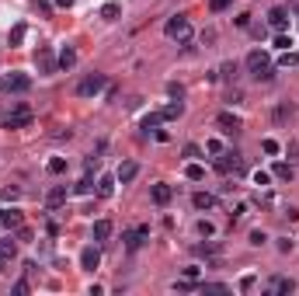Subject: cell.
Masks as SVG:
<instances>
[{
    "instance_id": "cell-11",
    "label": "cell",
    "mask_w": 299,
    "mask_h": 296,
    "mask_svg": "<svg viewBox=\"0 0 299 296\" xmlns=\"http://www.w3.org/2000/svg\"><path fill=\"white\" fill-rule=\"evenodd\" d=\"M66 195H70V188H66V185H52V188H49V195H45V202L56 209V206H63V202H66Z\"/></svg>"
},
{
    "instance_id": "cell-15",
    "label": "cell",
    "mask_w": 299,
    "mask_h": 296,
    "mask_svg": "<svg viewBox=\"0 0 299 296\" xmlns=\"http://www.w3.org/2000/svg\"><path fill=\"white\" fill-rule=\"evenodd\" d=\"M216 122L223 126V133H237V129H240V118L230 115V112H220V118H216Z\"/></svg>"
},
{
    "instance_id": "cell-7",
    "label": "cell",
    "mask_w": 299,
    "mask_h": 296,
    "mask_svg": "<svg viewBox=\"0 0 299 296\" xmlns=\"http://www.w3.org/2000/svg\"><path fill=\"white\" fill-rule=\"evenodd\" d=\"M32 126V112H28V105H18V112L4 122V129H28Z\"/></svg>"
},
{
    "instance_id": "cell-1",
    "label": "cell",
    "mask_w": 299,
    "mask_h": 296,
    "mask_svg": "<svg viewBox=\"0 0 299 296\" xmlns=\"http://www.w3.org/2000/svg\"><path fill=\"white\" fill-rule=\"evenodd\" d=\"M247 70H251V77L254 80H271L275 77V66L268 63V53H264V49L247 53Z\"/></svg>"
},
{
    "instance_id": "cell-30",
    "label": "cell",
    "mask_w": 299,
    "mask_h": 296,
    "mask_svg": "<svg viewBox=\"0 0 299 296\" xmlns=\"http://www.w3.org/2000/svg\"><path fill=\"white\" fill-rule=\"evenodd\" d=\"M73 192H80V195H91V192H94V181H91V178H84V181H77V188H73Z\"/></svg>"
},
{
    "instance_id": "cell-17",
    "label": "cell",
    "mask_w": 299,
    "mask_h": 296,
    "mask_svg": "<svg viewBox=\"0 0 299 296\" xmlns=\"http://www.w3.org/2000/svg\"><path fill=\"white\" fill-rule=\"evenodd\" d=\"M192 206H195V209H212L216 199L209 195V192H195V195H192Z\"/></svg>"
},
{
    "instance_id": "cell-46",
    "label": "cell",
    "mask_w": 299,
    "mask_h": 296,
    "mask_svg": "<svg viewBox=\"0 0 299 296\" xmlns=\"http://www.w3.org/2000/svg\"><path fill=\"white\" fill-rule=\"evenodd\" d=\"M56 7H73V0H56Z\"/></svg>"
},
{
    "instance_id": "cell-42",
    "label": "cell",
    "mask_w": 299,
    "mask_h": 296,
    "mask_svg": "<svg viewBox=\"0 0 299 296\" xmlns=\"http://www.w3.org/2000/svg\"><path fill=\"white\" fill-rule=\"evenodd\" d=\"M7 272H11V258L0 255V276H7Z\"/></svg>"
},
{
    "instance_id": "cell-18",
    "label": "cell",
    "mask_w": 299,
    "mask_h": 296,
    "mask_svg": "<svg viewBox=\"0 0 299 296\" xmlns=\"http://www.w3.org/2000/svg\"><path fill=\"white\" fill-rule=\"evenodd\" d=\"M108 237H112V219H98V223H94V240H108Z\"/></svg>"
},
{
    "instance_id": "cell-39",
    "label": "cell",
    "mask_w": 299,
    "mask_h": 296,
    "mask_svg": "<svg viewBox=\"0 0 299 296\" xmlns=\"http://www.w3.org/2000/svg\"><path fill=\"white\" fill-rule=\"evenodd\" d=\"M32 7H35L39 14H49V11H52V7H49V0H32Z\"/></svg>"
},
{
    "instance_id": "cell-40",
    "label": "cell",
    "mask_w": 299,
    "mask_h": 296,
    "mask_svg": "<svg viewBox=\"0 0 299 296\" xmlns=\"http://www.w3.org/2000/svg\"><path fill=\"white\" fill-rule=\"evenodd\" d=\"M205 150H209V154H223V143H220V139H209Z\"/></svg>"
},
{
    "instance_id": "cell-31",
    "label": "cell",
    "mask_w": 299,
    "mask_h": 296,
    "mask_svg": "<svg viewBox=\"0 0 299 296\" xmlns=\"http://www.w3.org/2000/svg\"><path fill=\"white\" fill-rule=\"evenodd\" d=\"M261 150H264L268 157H275V154H279L282 146H279V143H275V139H264V143H261Z\"/></svg>"
},
{
    "instance_id": "cell-41",
    "label": "cell",
    "mask_w": 299,
    "mask_h": 296,
    "mask_svg": "<svg viewBox=\"0 0 299 296\" xmlns=\"http://www.w3.org/2000/svg\"><path fill=\"white\" fill-rule=\"evenodd\" d=\"M247 289H254V276H243V279H240V293H247Z\"/></svg>"
},
{
    "instance_id": "cell-34",
    "label": "cell",
    "mask_w": 299,
    "mask_h": 296,
    "mask_svg": "<svg viewBox=\"0 0 299 296\" xmlns=\"http://www.w3.org/2000/svg\"><path fill=\"white\" fill-rule=\"evenodd\" d=\"M264 240H268V234H264V230H251V244H254V248H261Z\"/></svg>"
},
{
    "instance_id": "cell-44",
    "label": "cell",
    "mask_w": 299,
    "mask_h": 296,
    "mask_svg": "<svg viewBox=\"0 0 299 296\" xmlns=\"http://www.w3.org/2000/svg\"><path fill=\"white\" fill-rule=\"evenodd\" d=\"M14 293H18V296L28 293V282H24V279H21V282H14Z\"/></svg>"
},
{
    "instance_id": "cell-36",
    "label": "cell",
    "mask_w": 299,
    "mask_h": 296,
    "mask_svg": "<svg viewBox=\"0 0 299 296\" xmlns=\"http://www.w3.org/2000/svg\"><path fill=\"white\" fill-rule=\"evenodd\" d=\"M289 115H292V105H282L279 112H275V122H285Z\"/></svg>"
},
{
    "instance_id": "cell-28",
    "label": "cell",
    "mask_w": 299,
    "mask_h": 296,
    "mask_svg": "<svg viewBox=\"0 0 299 296\" xmlns=\"http://www.w3.org/2000/svg\"><path fill=\"white\" fill-rule=\"evenodd\" d=\"M0 255L14 258V255H18V244H14V240H0Z\"/></svg>"
},
{
    "instance_id": "cell-26",
    "label": "cell",
    "mask_w": 299,
    "mask_h": 296,
    "mask_svg": "<svg viewBox=\"0 0 299 296\" xmlns=\"http://www.w3.org/2000/svg\"><path fill=\"white\" fill-rule=\"evenodd\" d=\"M63 171H66V160H63V157L49 160V175H63Z\"/></svg>"
},
{
    "instance_id": "cell-14",
    "label": "cell",
    "mask_w": 299,
    "mask_h": 296,
    "mask_svg": "<svg viewBox=\"0 0 299 296\" xmlns=\"http://www.w3.org/2000/svg\"><path fill=\"white\" fill-rule=\"evenodd\" d=\"M112 192H115V178H112V175H101L98 178V195L101 199H112Z\"/></svg>"
},
{
    "instance_id": "cell-3",
    "label": "cell",
    "mask_w": 299,
    "mask_h": 296,
    "mask_svg": "<svg viewBox=\"0 0 299 296\" xmlns=\"http://www.w3.org/2000/svg\"><path fill=\"white\" fill-rule=\"evenodd\" d=\"M164 32H167V39H174V42H188L192 39V24H188L184 14H174V18L164 24Z\"/></svg>"
},
{
    "instance_id": "cell-25",
    "label": "cell",
    "mask_w": 299,
    "mask_h": 296,
    "mask_svg": "<svg viewBox=\"0 0 299 296\" xmlns=\"http://www.w3.org/2000/svg\"><path fill=\"white\" fill-rule=\"evenodd\" d=\"M202 293H230V286H223V282H202Z\"/></svg>"
},
{
    "instance_id": "cell-9",
    "label": "cell",
    "mask_w": 299,
    "mask_h": 296,
    "mask_svg": "<svg viewBox=\"0 0 299 296\" xmlns=\"http://www.w3.org/2000/svg\"><path fill=\"white\" fill-rule=\"evenodd\" d=\"M24 216H21V209H0V227H11V230H18Z\"/></svg>"
},
{
    "instance_id": "cell-16",
    "label": "cell",
    "mask_w": 299,
    "mask_h": 296,
    "mask_svg": "<svg viewBox=\"0 0 299 296\" xmlns=\"http://www.w3.org/2000/svg\"><path fill=\"white\" fill-rule=\"evenodd\" d=\"M136 175H140V164H132V160H129V164H122V167H119V181H122V185H129V181H132Z\"/></svg>"
},
{
    "instance_id": "cell-23",
    "label": "cell",
    "mask_w": 299,
    "mask_h": 296,
    "mask_svg": "<svg viewBox=\"0 0 299 296\" xmlns=\"http://www.w3.org/2000/svg\"><path fill=\"white\" fill-rule=\"evenodd\" d=\"M181 112H184V105H181V101H174V105H167V108H164L160 115H164V118H178Z\"/></svg>"
},
{
    "instance_id": "cell-33",
    "label": "cell",
    "mask_w": 299,
    "mask_h": 296,
    "mask_svg": "<svg viewBox=\"0 0 299 296\" xmlns=\"http://www.w3.org/2000/svg\"><path fill=\"white\" fill-rule=\"evenodd\" d=\"M167 94H171L174 101H181L184 98V87H181V84H167Z\"/></svg>"
},
{
    "instance_id": "cell-6",
    "label": "cell",
    "mask_w": 299,
    "mask_h": 296,
    "mask_svg": "<svg viewBox=\"0 0 299 296\" xmlns=\"http://www.w3.org/2000/svg\"><path fill=\"white\" fill-rule=\"evenodd\" d=\"M216 171L220 175H237V171H243V160H240V154H216Z\"/></svg>"
},
{
    "instance_id": "cell-12",
    "label": "cell",
    "mask_w": 299,
    "mask_h": 296,
    "mask_svg": "<svg viewBox=\"0 0 299 296\" xmlns=\"http://www.w3.org/2000/svg\"><path fill=\"white\" fill-rule=\"evenodd\" d=\"M56 59H60V70H73V66H77V53H73L70 45H63Z\"/></svg>"
},
{
    "instance_id": "cell-32",
    "label": "cell",
    "mask_w": 299,
    "mask_h": 296,
    "mask_svg": "<svg viewBox=\"0 0 299 296\" xmlns=\"http://www.w3.org/2000/svg\"><path fill=\"white\" fill-rule=\"evenodd\" d=\"M230 4H233V0H209V11H212V14H220V11H226Z\"/></svg>"
},
{
    "instance_id": "cell-45",
    "label": "cell",
    "mask_w": 299,
    "mask_h": 296,
    "mask_svg": "<svg viewBox=\"0 0 299 296\" xmlns=\"http://www.w3.org/2000/svg\"><path fill=\"white\" fill-rule=\"evenodd\" d=\"M18 240H24V244H28V240H32V230H24V227H18Z\"/></svg>"
},
{
    "instance_id": "cell-10",
    "label": "cell",
    "mask_w": 299,
    "mask_h": 296,
    "mask_svg": "<svg viewBox=\"0 0 299 296\" xmlns=\"http://www.w3.org/2000/svg\"><path fill=\"white\" fill-rule=\"evenodd\" d=\"M268 24H271V28H289V11H285V7H271V11H268Z\"/></svg>"
},
{
    "instance_id": "cell-43",
    "label": "cell",
    "mask_w": 299,
    "mask_h": 296,
    "mask_svg": "<svg viewBox=\"0 0 299 296\" xmlns=\"http://www.w3.org/2000/svg\"><path fill=\"white\" fill-rule=\"evenodd\" d=\"M199 234H205V237H212V223H205V219H202V223H199Z\"/></svg>"
},
{
    "instance_id": "cell-29",
    "label": "cell",
    "mask_w": 299,
    "mask_h": 296,
    "mask_svg": "<svg viewBox=\"0 0 299 296\" xmlns=\"http://www.w3.org/2000/svg\"><path fill=\"white\" fill-rule=\"evenodd\" d=\"M279 66H299V56L285 49V53H282V59H279Z\"/></svg>"
},
{
    "instance_id": "cell-5",
    "label": "cell",
    "mask_w": 299,
    "mask_h": 296,
    "mask_svg": "<svg viewBox=\"0 0 299 296\" xmlns=\"http://www.w3.org/2000/svg\"><path fill=\"white\" fill-rule=\"evenodd\" d=\"M56 66H60V59L52 56V49H49V45H39V53H35V70H39V73H56Z\"/></svg>"
},
{
    "instance_id": "cell-27",
    "label": "cell",
    "mask_w": 299,
    "mask_h": 296,
    "mask_svg": "<svg viewBox=\"0 0 299 296\" xmlns=\"http://www.w3.org/2000/svg\"><path fill=\"white\" fill-rule=\"evenodd\" d=\"M275 178L289 181V178H292V164H275Z\"/></svg>"
},
{
    "instance_id": "cell-8",
    "label": "cell",
    "mask_w": 299,
    "mask_h": 296,
    "mask_svg": "<svg viewBox=\"0 0 299 296\" xmlns=\"http://www.w3.org/2000/svg\"><path fill=\"white\" fill-rule=\"evenodd\" d=\"M80 265H84V272H94V268H98V265H101V251H98V248H94V244L80 251Z\"/></svg>"
},
{
    "instance_id": "cell-4",
    "label": "cell",
    "mask_w": 299,
    "mask_h": 296,
    "mask_svg": "<svg viewBox=\"0 0 299 296\" xmlns=\"http://www.w3.org/2000/svg\"><path fill=\"white\" fill-rule=\"evenodd\" d=\"M104 84H108V80H104V73H87V77L77 84V94H80V98H94V94H101V91H104Z\"/></svg>"
},
{
    "instance_id": "cell-2",
    "label": "cell",
    "mask_w": 299,
    "mask_h": 296,
    "mask_svg": "<svg viewBox=\"0 0 299 296\" xmlns=\"http://www.w3.org/2000/svg\"><path fill=\"white\" fill-rule=\"evenodd\" d=\"M0 87H4L7 94H24V91L32 87V77H28V73H21V70H11V73H4V77H0Z\"/></svg>"
},
{
    "instance_id": "cell-35",
    "label": "cell",
    "mask_w": 299,
    "mask_h": 296,
    "mask_svg": "<svg viewBox=\"0 0 299 296\" xmlns=\"http://www.w3.org/2000/svg\"><path fill=\"white\" fill-rule=\"evenodd\" d=\"M0 195H4V199H7V202H11V199H18L21 192H18V188H14V185H4V188H0Z\"/></svg>"
},
{
    "instance_id": "cell-20",
    "label": "cell",
    "mask_w": 299,
    "mask_h": 296,
    "mask_svg": "<svg viewBox=\"0 0 299 296\" xmlns=\"http://www.w3.org/2000/svg\"><path fill=\"white\" fill-rule=\"evenodd\" d=\"M160 122H164V115H160V112H150V115L143 118L140 126H143V133H153V129H157Z\"/></svg>"
},
{
    "instance_id": "cell-24",
    "label": "cell",
    "mask_w": 299,
    "mask_h": 296,
    "mask_svg": "<svg viewBox=\"0 0 299 296\" xmlns=\"http://www.w3.org/2000/svg\"><path fill=\"white\" fill-rule=\"evenodd\" d=\"M184 178H192V181H202V178H205V171H202L199 164H188V167H184Z\"/></svg>"
},
{
    "instance_id": "cell-21",
    "label": "cell",
    "mask_w": 299,
    "mask_h": 296,
    "mask_svg": "<svg viewBox=\"0 0 299 296\" xmlns=\"http://www.w3.org/2000/svg\"><path fill=\"white\" fill-rule=\"evenodd\" d=\"M119 14H122L119 4H104V7H101V18L104 21H119Z\"/></svg>"
},
{
    "instance_id": "cell-22",
    "label": "cell",
    "mask_w": 299,
    "mask_h": 296,
    "mask_svg": "<svg viewBox=\"0 0 299 296\" xmlns=\"http://www.w3.org/2000/svg\"><path fill=\"white\" fill-rule=\"evenodd\" d=\"M21 42H24V24L11 28V35H7V45H21Z\"/></svg>"
},
{
    "instance_id": "cell-13",
    "label": "cell",
    "mask_w": 299,
    "mask_h": 296,
    "mask_svg": "<svg viewBox=\"0 0 299 296\" xmlns=\"http://www.w3.org/2000/svg\"><path fill=\"white\" fill-rule=\"evenodd\" d=\"M171 199H174V188L171 185H153V202L157 206H167Z\"/></svg>"
},
{
    "instance_id": "cell-37",
    "label": "cell",
    "mask_w": 299,
    "mask_h": 296,
    "mask_svg": "<svg viewBox=\"0 0 299 296\" xmlns=\"http://www.w3.org/2000/svg\"><path fill=\"white\" fill-rule=\"evenodd\" d=\"M289 45H292V39H289V35H275V49H282V53H285Z\"/></svg>"
},
{
    "instance_id": "cell-19",
    "label": "cell",
    "mask_w": 299,
    "mask_h": 296,
    "mask_svg": "<svg viewBox=\"0 0 299 296\" xmlns=\"http://www.w3.org/2000/svg\"><path fill=\"white\" fill-rule=\"evenodd\" d=\"M292 289H296V282H292V279H271V293H292Z\"/></svg>"
},
{
    "instance_id": "cell-38",
    "label": "cell",
    "mask_w": 299,
    "mask_h": 296,
    "mask_svg": "<svg viewBox=\"0 0 299 296\" xmlns=\"http://www.w3.org/2000/svg\"><path fill=\"white\" fill-rule=\"evenodd\" d=\"M268 181H271V175H268V171H254V185H261V188H264Z\"/></svg>"
}]
</instances>
